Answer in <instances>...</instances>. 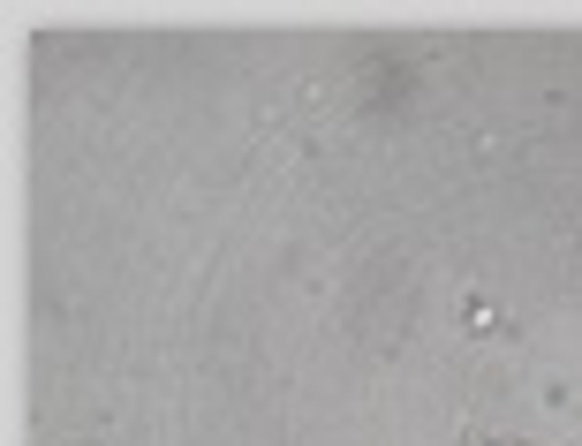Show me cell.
<instances>
[{"mask_svg": "<svg viewBox=\"0 0 582 446\" xmlns=\"http://www.w3.org/2000/svg\"><path fill=\"white\" fill-rule=\"evenodd\" d=\"M462 326L477 333V341H492V333H507V326H499V310L484 303V295H469V303H462Z\"/></svg>", "mask_w": 582, "mask_h": 446, "instance_id": "cell-1", "label": "cell"}]
</instances>
